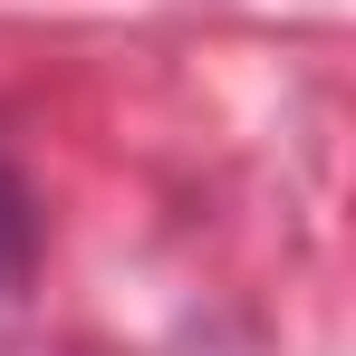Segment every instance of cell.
<instances>
[{"label": "cell", "mask_w": 356, "mask_h": 356, "mask_svg": "<svg viewBox=\"0 0 356 356\" xmlns=\"http://www.w3.org/2000/svg\"><path fill=\"white\" fill-rule=\"evenodd\" d=\"M29 260H39V202H29L19 164L0 154V298L29 289Z\"/></svg>", "instance_id": "1"}]
</instances>
